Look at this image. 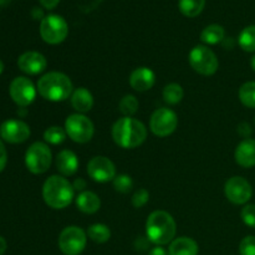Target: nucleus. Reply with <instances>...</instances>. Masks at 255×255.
I'll return each mask as SVG.
<instances>
[{"mask_svg":"<svg viewBox=\"0 0 255 255\" xmlns=\"http://www.w3.org/2000/svg\"><path fill=\"white\" fill-rule=\"evenodd\" d=\"M10 2V0H0V5H7Z\"/></svg>","mask_w":255,"mask_h":255,"instance_id":"obj_42","label":"nucleus"},{"mask_svg":"<svg viewBox=\"0 0 255 255\" xmlns=\"http://www.w3.org/2000/svg\"><path fill=\"white\" fill-rule=\"evenodd\" d=\"M72 186H74L75 189L82 191L84 188H86V182H85L82 178H79V179H76V181L74 182V184H72Z\"/></svg>","mask_w":255,"mask_h":255,"instance_id":"obj_38","label":"nucleus"},{"mask_svg":"<svg viewBox=\"0 0 255 255\" xmlns=\"http://www.w3.org/2000/svg\"><path fill=\"white\" fill-rule=\"evenodd\" d=\"M206 0H179L178 7L184 16L196 17L203 11Z\"/></svg>","mask_w":255,"mask_h":255,"instance_id":"obj_23","label":"nucleus"},{"mask_svg":"<svg viewBox=\"0 0 255 255\" xmlns=\"http://www.w3.org/2000/svg\"><path fill=\"white\" fill-rule=\"evenodd\" d=\"M71 105L79 114L89 112L94 106V96L85 87H79L71 95Z\"/></svg>","mask_w":255,"mask_h":255,"instance_id":"obj_20","label":"nucleus"},{"mask_svg":"<svg viewBox=\"0 0 255 255\" xmlns=\"http://www.w3.org/2000/svg\"><path fill=\"white\" fill-rule=\"evenodd\" d=\"M199 248L196 241L188 237H181L171 242L168 248L169 255H198Z\"/></svg>","mask_w":255,"mask_h":255,"instance_id":"obj_19","label":"nucleus"},{"mask_svg":"<svg viewBox=\"0 0 255 255\" xmlns=\"http://www.w3.org/2000/svg\"><path fill=\"white\" fill-rule=\"evenodd\" d=\"M87 236L80 227H66L60 233L59 248L65 255H79L86 247Z\"/></svg>","mask_w":255,"mask_h":255,"instance_id":"obj_9","label":"nucleus"},{"mask_svg":"<svg viewBox=\"0 0 255 255\" xmlns=\"http://www.w3.org/2000/svg\"><path fill=\"white\" fill-rule=\"evenodd\" d=\"M156 82V75L148 67H137L129 76V85L138 92L148 91Z\"/></svg>","mask_w":255,"mask_h":255,"instance_id":"obj_16","label":"nucleus"},{"mask_svg":"<svg viewBox=\"0 0 255 255\" xmlns=\"http://www.w3.org/2000/svg\"><path fill=\"white\" fill-rule=\"evenodd\" d=\"M238 132L242 134V136L246 137V138H249V136H251V133H252V128L248 124L243 122V124L239 125Z\"/></svg>","mask_w":255,"mask_h":255,"instance_id":"obj_35","label":"nucleus"},{"mask_svg":"<svg viewBox=\"0 0 255 255\" xmlns=\"http://www.w3.org/2000/svg\"><path fill=\"white\" fill-rule=\"evenodd\" d=\"M239 100L248 109H255V81L242 85L239 89Z\"/></svg>","mask_w":255,"mask_h":255,"instance_id":"obj_26","label":"nucleus"},{"mask_svg":"<svg viewBox=\"0 0 255 255\" xmlns=\"http://www.w3.org/2000/svg\"><path fill=\"white\" fill-rule=\"evenodd\" d=\"M241 255H255V237H246L239 246Z\"/></svg>","mask_w":255,"mask_h":255,"instance_id":"obj_32","label":"nucleus"},{"mask_svg":"<svg viewBox=\"0 0 255 255\" xmlns=\"http://www.w3.org/2000/svg\"><path fill=\"white\" fill-rule=\"evenodd\" d=\"M177 126H178V117L176 112L166 107L156 110L149 121L151 131L158 137L169 136L176 131Z\"/></svg>","mask_w":255,"mask_h":255,"instance_id":"obj_10","label":"nucleus"},{"mask_svg":"<svg viewBox=\"0 0 255 255\" xmlns=\"http://www.w3.org/2000/svg\"><path fill=\"white\" fill-rule=\"evenodd\" d=\"M87 173L99 183H106V182L114 181L116 177V167L114 162L110 158L104 156H96L90 159L87 164Z\"/></svg>","mask_w":255,"mask_h":255,"instance_id":"obj_13","label":"nucleus"},{"mask_svg":"<svg viewBox=\"0 0 255 255\" xmlns=\"http://www.w3.org/2000/svg\"><path fill=\"white\" fill-rule=\"evenodd\" d=\"M66 134L77 143H86L94 136V124L89 117L82 114L70 115L65 121Z\"/></svg>","mask_w":255,"mask_h":255,"instance_id":"obj_8","label":"nucleus"},{"mask_svg":"<svg viewBox=\"0 0 255 255\" xmlns=\"http://www.w3.org/2000/svg\"><path fill=\"white\" fill-rule=\"evenodd\" d=\"M87 236L95 243H106L110 238H111V231L107 226L101 223L92 224V226L89 227L87 229Z\"/></svg>","mask_w":255,"mask_h":255,"instance_id":"obj_24","label":"nucleus"},{"mask_svg":"<svg viewBox=\"0 0 255 255\" xmlns=\"http://www.w3.org/2000/svg\"><path fill=\"white\" fill-rule=\"evenodd\" d=\"M66 131L59 126H51L44 132V139L51 144H61L66 139Z\"/></svg>","mask_w":255,"mask_h":255,"instance_id":"obj_28","label":"nucleus"},{"mask_svg":"<svg viewBox=\"0 0 255 255\" xmlns=\"http://www.w3.org/2000/svg\"><path fill=\"white\" fill-rule=\"evenodd\" d=\"M224 193L229 202L234 204H246L253 196L251 183L243 177H232L226 182Z\"/></svg>","mask_w":255,"mask_h":255,"instance_id":"obj_12","label":"nucleus"},{"mask_svg":"<svg viewBox=\"0 0 255 255\" xmlns=\"http://www.w3.org/2000/svg\"><path fill=\"white\" fill-rule=\"evenodd\" d=\"M75 197V188L64 176H51L42 186V198L45 203L54 209H64Z\"/></svg>","mask_w":255,"mask_h":255,"instance_id":"obj_2","label":"nucleus"},{"mask_svg":"<svg viewBox=\"0 0 255 255\" xmlns=\"http://www.w3.org/2000/svg\"><path fill=\"white\" fill-rule=\"evenodd\" d=\"M238 44L244 51H255V25H249L242 30L238 37Z\"/></svg>","mask_w":255,"mask_h":255,"instance_id":"obj_25","label":"nucleus"},{"mask_svg":"<svg viewBox=\"0 0 255 255\" xmlns=\"http://www.w3.org/2000/svg\"><path fill=\"white\" fill-rule=\"evenodd\" d=\"M17 66L27 75L41 74L47 66V61L42 54L37 51H27L20 55L17 59Z\"/></svg>","mask_w":255,"mask_h":255,"instance_id":"obj_15","label":"nucleus"},{"mask_svg":"<svg viewBox=\"0 0 255 255\" xmlns=\"http://www.w3.org/2000/svg\"><path fill=\"white\" fill-rule=\"evenodd\" d=\"M39 1H40V4L45 7V9L51 10V9H55V7L59 5L60 0H39Z\"/></svg>","mask_w":255,"mask_h":255,"instance_id":"obj_36","label":"nucleus"},{"mask_svg":"<svg viewBox=\"0 0 255 255\" xmlns=\"http://www.w3.org/2000/svg\"><path fill=\"white\" fill-rule=\"evenodd\" d=\"M72 82L67 75L52 71L45 74L37 82V91L47 101H65L72 95Z\"/></svg>","mask_w":255,"mask_h":255,"instance_id":"obj_4","label":"nucleus"},{"mask_svg":"<svg viewBox=\"0 0 255 255\" xmlns=\"http://www.w3.org/2000/svg\"><path fill=\"white\" fill-rule=\"evenodd\" d=\"M114 187L120 193H128L133 188V181L128 174H119L115 177Z\"/></svg>","mask_w":255,"mask_h":255,"instance_id":"obj_30","label":"nucleus"},{"mask_svg":"<svg viewBox=\"0 0 255 255\" xmlns=\"http://www.w3.org/2000/svg\"><path fill=\"white\" fill-rule=\"evenodd\" d=\"M2 71H4V64H2V61L0 60V75L2 74Z\"/></svg>","mask_w":255,"mask_h":255,"instance_id":"obj_41","label":"nucleus"},{"mask_svg":"<svg viewBox=\"0 0 255 255\" xmlns=\"http://www.w3.org/2000/svg\"><path fill=\"white\" fill-rule=\"evenodd\" d=\"M189 64L194 71L204 76H211L218 70L219 62L217 55L203 45H197L189 52Z\"/></svg>","mask_w":255,"mask_h":255,"instance_id":"obj_7","label":"nucleus"},{"mask_svg":"<svg viewBox=\"0 0 255 255\" xmlns=\"http://www.w3.org/2000/svg\"><path fill=\"white\" fill-rule=\"evenodd\" d=\"M242 219L251 228H255V204H247L242 209Z\"/></svg>","mask_w":255,"mask_h":255,"instance_id":"obj_31","label":"nucleus"},{"mask_svg":"<svg viewBox=\"0 0 255 255\" xmlns=\"http://www.w3.org/2000/svg\"><path fill=\"white\" fill-rule=\"evenodd\" d=\"M76 206L82 213L94 214L101 207V201H100L99 196L94 193V192L84 191L77 196Z\"/></svg>","mask_w":255,"mask_h":255,"instance_id":"obj_21","label":"nucleus"},{"mask_svg":"<svg viewBox=\"0 0 255 255\" xmlns=\"http://www.w3.org/2000/svg\"><path fill=\"white\" fill-rule=\"evenodd\" d=\"M6 251V241L2 237H0V255H2Z\"/></svg>","mask_w":255,"mask_h":255,"instance_id":"obj_39","label":"nucleus"},{"mask_svg":"<svg viewBox=\"0 0 255 255\" xmlns=\"http://www.w3.org/2000/svg\"><path fill=\"white\" fill-rule=\"evenodd\" d=\"M9 92L12 101L20 107H26L31 105L36 97V89H35L34 84L31 82V80L24 76H19L12 80L9 87Z\"/></svg>","mask_w":255,"mask_h":255,"instance_id":"obj_11","label":"nucleus"},{"mask_svg":"<svg viewBox=\"0 0 255 255\" xmlns=\"http://www.w3.org/2000/svg\"><path fill=\"white\" fill-rule=\"evenodd\" d=\"M69 34V26L66 20L60 15H47L40 24V35L47 44H61Z\"/></svg>","mask_w":255,"mask_h":255,"instance_id":"obj_6","label":"nucleus"},{"mask_svg":"<svg viewBox=\"0 0 255 255\" xmlns=\"http://www.w3.org/2000/svg\"><path fill=\"white\" fill-rule=\"evenodd\" d=\"M148 201L149 193L148 191H146L144 188L138 189V191L133 194V197H132V204H133L134 208H141V207H143Z\"/></svg>","mask_w":255,"mask_h":255,"instance_id":"obj_33","label":"nucleus"},{"mask_svg":"<svg viewBox=\"0 0 255 255\" xmlns=\"http://www.w3.org/2000/svg\"><path fill=\"white\" fill-rule=\"evenodd\" d=\"M251 65H252V69L254 70L255 71V55L253 57H252V60H251Z\"/></svg>","mask_w":255,"mask_h":255,"instance_id":"obj_40","label":"nucleus"},{"mask_svg":"<svg viewBox=\"0 0 255 255\" xmlns=\"http://www.w3.org/2000/svg\"><path fill=\"white\" fill-rule=\"evenodd\" d=\"M112 138L121 148H136L146 141L147 128L138 120L122 117L112 126Z\"/></svg>","mask_w":255,"mask_h":255,"instance_id":"obj_1","label":"nucleus"},{"mask_svg":"<svg viewBox=\"0 0 255 255\" xmlns=\"http://www.w3.org/2000/svg\"><path fill=\"white\" fill-rule=\"evenodd\" d=\"M224 35H226V31H224L223 26H221V25L218 24H212L208 25V26L202 31L201 40L204 44L217 45L218 42L223 41Z\"/></svg>","mask_w":255,"mask_h":255,"instance_id":"obj_22","label":"nucleus"},{"mask_svg":"<svg viewBox=\"0 0 255 255\" xmlns=\"http://www.w3.org/2000/svg\"><path fill=\"white\" fill-rule=\"evenodd\" d=\"M56 168L64 177L72 176L79 169V158L70 149H62L56 156Z\"/></svg>","mask_w":255,"mask_h":255,"instance_id":"obj_18","label":"nucleus"},{"mask_svg":"<svg viewBox=\"0 0 255 255\" xmlns=\"http://www.w3.org/2000/svg\"><path fill=\"white\" fill-rule=\"evenodd\" d=\"M184 96L183 89L178 84H168L163 89V99L167 104L177 105L182 101Z\"/></svg>","mask_w":255,"mask_h":255,"instance_id":"obj_27","label":"nucleus"},{"mask_svg":"<svg viewBox=\"0 0 255 255\" xmlns=\"http://www.w3.org/2000/svg\"><path fill=\"white\" fill-rule=\"evenodd\" d=\"M236 162L243 168H252L255 166V139L246 138L237 146Z\"/></svg>","mask_w":255,"mask_h":255,"instance_id":"obj_17","label":"nucleus"},{"mask_svg":"<svg viewBox=\"0 0 255 255\" xmlns=\"http://www.w3.org/2000/svg\"><path fill=\"white\" fill-rule=\"evenodd\" d=\"M30 127L20 120H7L0 126V136L9 143H22L30 137Z\"/></svg>","mask_w":255,"mask_h":255,"instance_id":"obj_14","label":"nucleus"},{"mask_svg":"<svg viewBox=\"0 0 255 255\" xmlns=\"http://www.w3.org/2000/svg\"><path fill=\"white\" fill-rule=\"evenodd\" d=\"M148 255H169V254H168V252H167L164 248H162L161 246H157V247H154L153 249H151V251H149Z\"/></svg>","mask_w":255,"mask_h":255,"instance_id":"obj_37","label":"nucleus"},{"mask_svg":"<svg viewBox=\"0 0 255 255\" xmlns=\"http://www.w3.org/2000/svg\"><path fill=\"white\" fill-rule=\"evenodd\" d=\"M6 162H7L6 149H5L2 141L0 139V172L5 168V166H6Z\"/></svg>","mask_w":255,"mask_h":255,"instance_id":"obj_34","label":"nucleus"},{"mask_svg":"<svg viewBox=\"0 0 255 255\" xmlns=\"http://www.w3.org/2000/svg\"><path fill=\"white\" fill-rule=\"evenodd\" d=\"M52 154L49 146L44 142H35L25 153L26 168L34 174L45 173L51 166Z\"/></svg>","mask_w":255,"mask_h":255,"instance_id":"obj_5","label":"nucleus"},{"mask_svg":"<svg viewBox=\"0 0 255 255\" xmlns=\"http://www.w3.org/2000/svg\"><path fill=\"white\" fill-rule=\"evenodd\" d=\"M119 109L126 117H131L138 110V101L133 95H126L121 99L119 104Z\"/></svg>","mask_w":255,"mask_h":255,"instance_id":"obj_29","label":"nucleus"},{"mask_svg":"<svg viewBox=\"0 0 255 255\" xmlns=\"http://www.w3.org/2000/svg\"><path fill=\"white\" fill-rule=\"evenodd\" d=\"M177 226L173 217L164 211H156L149 214L146 222V234L151 243L164 246L173 241Z\"/></svg>","mask_w":255,"mask_h":255,"instance_id":"obj_3","label":"nucleus"}]
</instances>
